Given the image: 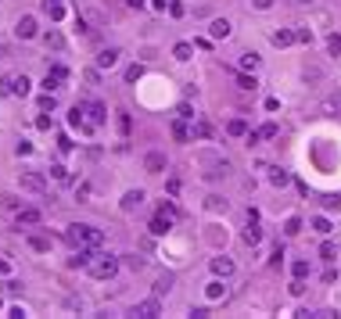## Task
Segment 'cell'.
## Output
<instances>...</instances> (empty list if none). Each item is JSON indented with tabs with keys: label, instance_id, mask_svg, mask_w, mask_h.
Here are the masks:
<instances>
[{
	"label": "cell",
	"instance_id": "cb8c5ba5",
	"mask_svg": "<svg viewBox=\"0 0 341 319\" xmlns=\"http://www.w3.org/2000/svg\"><path fill=\"white\" fill-rule=\"evenodd\" d=\"M7 94H15V76H4V79H0V97H7Z\"/></svg>",
	"mask_w": 341,
	"mask_h": 319
},
{
	"label": "cell",
	"instance_id": "ffe728a7",
	"mask_svg": "<svg viewBox=\"0 0 341 319\" xmlns=\"http://www.w3.org/2000/svg\"><path fill=\"white\" fill-rule=\"evenodd\" d=\"M291 272H294V280H306V276H309V262H306V258H298V262L291 266Z\"/></svg>",
	"mask_w": 341,
	"mask_h": 319
},
{
	"label": "cell",
	"instance_id": "e575fe53",
	"mask_svg": "<svg viewBox=\"0 0 341 319\" xmlns=\"http://www.w3.org/2000/svg\"><path fill=\"white\" fill-rule=\"evenodd\" d=\"M158 212L162 215H169V219H176L180 212H176V205H172V201H162V208H158Z\"/></svg>",
	"mask_w": 341,
	"mask_h": 319
},
{
	"label": "cell",
	"instance_id": "2e32d148",
	"mask_svg": "<svg viewBox=\"0 0 341 319\" xmlns=\"http://www.w3.org/2000/svg\"><path fill=\"white\" fill-rule=\"evenodd\" d=\"M172 290V272H162L158 284H154V294H169Z\"/></svg>",
	"mask_w": 341,
	"mask_h": 319
},
{
	"label": "cell",
	"instance_id": "60d3db41",
	"mask_svg": "<svg viewBox=\"0 0 341 319\" xmlns=\"http://www.w3.org/2000/svg\"><path fill=\"white\" fill-rule=\"evenodd\" d=\"M270 4H273V0H255V7H262V11H266Z\"/></svg>",
	"mask_w": 341,
	"mask_h": 319
},
{
	"label": "cell",
	"instance_id": "d6a6232c",
	"mask_svg": "<svg viewBox=\"0 0 341 319\" xmlns=\"http://www.w3.org/2000/svg\"><path fill=\"white\" fill-rule=\"evenodd\" d=\"M223 294H226V287L219 284V280H216V284H208V298H223Z\"/></svg>",
	"mask_w": 341,
	"mask_h": 319
},
{
	"label": "cell",
	"instance_id": "5bb4252c",
	"mask_svg": "<svg viewBox=\"0 0 341 319\" xmlns=\"http://www.w3.org/2000/svg\"><path fill=\"white\" fill-rule=\"evenodd\" d=\"M40 223V212H36V208H22V212H18V226H36Z\"/></svg>",
	"mask_w": 341,
	"mask_h": 319
},
{
	"label": "cell",
	"instance_id": "83f0119b",
	"mask_svg": "<svg viewBox=\"0 0 341 319\" xmlns=\"http://www.w3.org/2000/svg\"><path fill=\"white\" fill-rule=\"evenodd\" d=\"M312 230H316V233H330V223L324 215H316V219H312Z\"/></svg>",
	"mask_w": 341,
	"mask_h": 319
},
{
	"label": "cell",
	"instance_id": "277c9868",
	"mask_svg": "<svg viewBox=\"0 0 341 319\" xmlns=\"http://www.w3.org/2000/svg\"><path fill=\"white\" fill-rule=\"evenodd\" d=\"M158 312H162L158 298H147V302H136V305H133V316H140V319H154Z\"/></svg>",
	"mask_w": 341,
	"mask_h": 319
},
{
	"label": "cell",
	"instance_id": "d590c367",
	"mask_svg": "<svg viewBox=\"0 0 341 319\" xmlns=\"http://www.w3.org/2000/svg\"><path fill=\"white\" fill-rule=\"evenodd\" d=\"M320 255H324V258L330 262V258H334V255H338V248H334V244H330V240H327V244H324V248H320Z\"/></svg>",
	"mask_w": 341,
	"mask_h": 319
},
{
	"label": "cell",
	"instance_id": "d4e9b609",
	"mask_svg": "<svg viewBox=\"0 0 341 319\" xmlns=\"http://www.w3.org/2000/svg\"><path fill=\"white\" fill-rule=\"evenodd\" d=\"M226 129L234 133V136H244V133H248V126H244V118H234V122H230Z\"/></svg>",
	"mask_w": 341,
	"mask_h": 319
},
{
	"label": "cell",
	"instance_id": "7a4b0ae2",
	"mask_svg": "<svg viewBox=\"0 0 341 319\" xmlns=\"http://www.w3.org/2000/svg\"><path fill=\"white\" fill-rule=\"evenodd\" d=\"M86 272H90L94 280H112L115 272H119V258L94 251V255H90V262H86Z\"/></svg>",
	"mask_w": 341,
	"mask_h": 319
},
{
	"label": "cell",
	"instance_id": "f35d334b",
	"mask_svg": "<svg viewBox=\"0 0 341 319\" xmlns=\"http://www.w3.org/2000/svg\"><path fill=\"white\" fill-rule=\"evenodd\" d=\"M126 266H133V269H140V266H144V258H136V255H126Z\"/></svg>",
	"mask_w": 341,
	"mask_h": 319
},
{
	"label": "cell",
	"instance_id": "836d02e7",
	"mask_svg": "<svg viewBox=\"0 0 341 319\" xmlns=\"http://www.w3.org/2000/svg\"><path fill=\"white\" fill-rule=\"evenodd\" d=\"M54 104H58V101H54V94H51V90H47V94H43V97H40V108H43V112H51V108H54Z\"/></svg>",
	"mask_w": 341,
	"mask_h": 319
},
{
	"label": "cell",
	"instance_id": "3957f363",
	"mask_svg": "<svg viewBox=\"0 0 341 319\" xmlns=\"http://www.w3.org/2000/svg\"><path fill=\"white\" fill-rule=\"evenodd\" d=\"M83 115H86V122H83V126H86V129H97V126L108 118V108L101 104V101H90V104H83Z\"/></svg>",
	"mask_w": 341,
	"mask_h": 319
},
{
	"label": "cell",
	"instance_id": "7402d4cb",
	"mask_svg": "<svg viewBox=\"0 0 341 319\" xmlns=\"http://www.w3.org/2000/svg\"><path fill=\"white\" fill-rule=\"evenodd\" d=\"M270 183L273 187H284V183H288V172H284V169H270Z\"/></svg>",
	"mask_w": 341,
	"mask_h": 319
},
{
	"label": "cell",
	"instance_id": "4fadbf2b",
	"mask_svg": "<svg viewBox=\"0 0 341 319\" xmlns=\"http://www.w3.org/2000/svg\"><path fill=\"white\" fill-rule=\"evenodd\" d=\"M140 201H144V190H130V194L122 197V208H126V212H133V208H140Z\"/></svg>",
	"mask_w": 341,
	"mask_h": 319
},
{
	"label": "cell",
	"instance_id": "9c48e42d",
	"mask_svg": "<svg viewBox=\"0 0 341 319\" xmlns=\"http://www.w3.org/2000/svg\"><path fill=\"white\" fill-rule=\"evenodd\" d=\"M208 32H212V40H226L230 36V22L226 18H216V22L208 25Z\"/></svg>",
	"mask_w": 341,
	"mask_h": 319
},
{
	"label": "cell",
	"instance_id": "7c38bea8",
	"mask_svg": "<svg viewBox=\"0 0 341 319\" xmlns=\"http://www.w3.org/2000/svg\"><path fill=\"white\" fill-rule=\"evenodd\" d=\"M115 61H119V50H115V47H108V50L97 54V65H101V68H112Z\"/></svg>",
	"mask_w": 341,
	"mask_h": 319
},
{
	"label": "cell",
	"instance_id": "52a82bcc",
	"mask_svg": "<svg viewBox=\"0 0 341 319\" xmlns=\"http://www.w3.org/2000/svg\"><path fill=\"white\" fill-rule=\"evenodd\" d=\"M169 226H172V219H169V215H162V212H158V215H154V219H151V226H147V230H151L154 237H165V233H169Z\"/></svg>",
	"mask_w": 341,
	"mask_h": 319
},
{
	"label": "cell",
	"instance_id": "4316f807",
	"mask_svg": "<svg viewBox=\"0 0 341 319\" xmlns=\"http://www.w3.org/2000/svg\"><path fill=\"white\" fill-rule=\"evenodd\" d=\"M172 136H176V140H190V129L183 122H172Z\"/></svg>",
	"mask_w": 341,
	"mask_h": 319
},
{
	"label": "cell",
	"instance_id": "1f68e13d",
	"mask_svg": "<svg viewBox=\"0 0 341 319\" xmlns=\"http://www.w3.org/2000/svg\"><path fill=\"white\" fill-rule=\"evenodd\" d=\"M29 244L36 251H51V240H43V237H29Z\"/></svg>",
	"mask_w": 341,
	"mask_h": 319
},
{
	"label": "cell",
	"instance_id": "ac0fdd59",
	"mask_svg": "<svg viewBox=\"0 0 341 319\" xmlns=\"http://www.w3.org/2000/svg\"><path fill=\"white\" fill-rule=\"evenodd\" d=\"M43 11H47L51 18H61V15H65V7H61L58 0H43Z\"/></svg>",
	"mask_w": 341,
	"mask_h": 319
},
{
	"label": "cell",
	"instance_id": "44dd1931",
	"mask_svg": "<svg viewBox=\"0 0 341 319\" xmlns=\"http://www.w3.org/2000/svg\"><path fill=\"white\" fill-rule=\"evenodd\" d=\"M29 86H33V83H29L25 76H15V94H18V97H25V94H29Z\"/></svg>",
	"mask_w": 341,
	"mask_h": 319
},
{
	"label": "cell",
	"instance_id": "6da1fadb",
	"mask_svg": "<svg viewBox=\"0 0 341 319\" xmlns=\"http://www.w3.org/2000/svg\"><path fill=\"white\" fill-rule=\"evenodd\" d=\"M65 240L72 244V248H90V251H97L101 244H104V233H101L97 226L76 223V226H68V230H65Z\"/></svg>",
	"mask_w": 341,
	"mask_h": 319
},
{
	"label": "cell",
	"instance_id": "603a6c76",
	"mask_svg": "<svg viewBox=\"0 0 341 319\" xmlns=\"http://www.w3.org/2000/svg\"><path fill=\"white\" fill-rule=\"evenodd\" d=\"M298 230H302V219H298V215H291L288 223H284V233H288V237H294Z\"/></svg>",
	"mask_w": 341,
	"mask_h": 319
},
{
	"label": "cell",
	"instance_id": "74e56055",
	"mask_svg": "<svg viewBox=\"0 0 341 319\" xmlns=\"http://www.w3.org/2000/svg\"><path fill=\"white\" fill-rule=\"evenodd\" d=\"M324 208H327V212H334V208H341V201H338V197H324Z\"/></svg>",
	"mask_w": 341,
	"mask_h": 319
},
{
	"label": "cell",
	"instance_id": "b9f144b4",
	"mask_svg": "<svg viewBox=\"0 0 341 319\" xmlns=\"http://www.w3.org/2000/svg\"><path fill=\"white\" fill-rule=\"evenodd\" d=\"M130 7H144V0H130Z\"/></svg>",
	"mask_w": 341,
	"mask_h": 319
},
{
	"label": "cell",
	"instance_id": "f1b7e54d",
	"mask_svg": "<svg viewBox=\"0 0 341 319\" xmlns=\"http://www.w3.org/2000/svg\"><path fill=\"white\" fill-rule=\"evenodd\" d=\"M140 76H144V68H140V65H130V68H126V83H136Z\"/></svg>",
	"mask_w": 341,
	"mask_h": 319
},
{
	"label": "cell",
	"instance_id": "ba28073f",
	"mask_svg": "<svg viewBox=\"0 0 341 319\" xmlns=\"http://www.w3.org/2000/svg\"><path fill=\"white\" fill-rule=\"evenodd\" d=\"M15 32L22 36V40H33V36H36V22H33L29 15H25V18H18V29H15Z\"/></svg>",
	"mask_w": 341,
	"mask_h": 319
},
{
	"label": "cell",
	"instance_id": "484cf974",
	"mask_svg": "<svg viewBox=\"0 0 341 319\" xmlns=\"http://www.w3.org/2000/svg\"><path fill=\"white\" fill-rule=\"evenodd\" d=\"M51 176L58 179V183H68V169L65 165H51Z\"/></svg>",
	"mask_w": 341,
	"mask_h": 319
},
{
	"label": "cell",
	"instance_id": "30bf717a",
	"mask_svg": "<svg viewBox=\"0 0 341 319\" xmlns=\"http://www.w3.org/2000/svg\"><path fill=\"white\" fill-rule=\"evenodd\" d=\"M212 272H216V276H234V262L230 258H212Z\"/></svg>",
	"mask_w": 341,
	"mask_h": 319
},
{
	"label": "cell",
	"instance_id": "8d00e7d4",
	"mask_svg": "<svg viewBox=\"0 0 341 319\" xmlns=\"http://www.w3.org/2000/svg\"><path fill=\"white\" fill-rule=\"evenodd\" d=\"M194 136H212V126L208 122H198L194 126Z\"/></svg>",
	"mask_w": 341,
	"mask_h": 319
},
{
	"label": "cell",
	"instance_id": "8fae6325",
	"mask_svg": "<svg viewBox=\"0 0 341 319\" xmlns=\"http://www.w3.org/2000/svg\"><path fill=\"white\" fill-rule=\"evenodd\" d=\"M294 40H298V32H291V29H276L273 32V43H276V47H288V43H294Z\"/></svg>",
	"mask_w": 341,
	"mask_h": 319
},
{
	"label": "cell",
	"instance_id": "9a60e30c",
	"mask_svg": "<svg viewBox=\"0 0 341 319\" xmlns=\"http://www.w3.org/2000/svg\"><path fill=\"white\" fill-rule=\"evenodd\" d=\"M259 240H262L259 223H248V230H244V244H259Z\"/></svg>",
	"mask_w": 341,
	"mask_h": 319
},
{
	"label": "cell",
	"instance_id": "4dcf8cb0",
	"mask_svg": "<svg viewBox=\"0 0 341 319\" xmlns=\"http://www.w3.org/2000/svg\"><path fill=\"white\" fill-rule=\"evenodd\" d=\"M43 43H47V47H65V40H61L58 32H47V36H43Z\"/></svg>",
	"mask_w": 341,
	"mask_h": 319
},
{
	"label": "cell",
	"instance_id": "f546056e",
	"mask_svg": "<svg viewBox=\"0 0 341 319\" xmlns=\"http://www.w3.org/2000/svg\"><path fill=\"white\" fill-rule=\"evenodd\" d=\"M237 86H241V90H255V72H252V76H237Z\"/></svg>",
	"mask_w": 341,
	"mask_h": 319
},
{
	"label": "cell",
	"instance_id": "e0dca14e",
	"mask_svg": "<svg viewBox=\"0 0 341 319\" xmlns=\"http://www.w3.org/2000/svg\"><path fill=\"white\" fill-rule=\"evenodd\" d=\"M190 54H194L190 43H176V47H172V58H176V61H190Z\"/></svg>",
	"mask_w": 341,
	"mask_h": 319
},
{
	"label": "cell",
	"instance_id": "d6986e66",
	"mask_svg": "<svg viewBox=\"0 0 341 319\" xmlns=\"http://www.w3.org/2000/svg\"><path fill=\"white\" fill-rule=\"evenodd\" d=\"M241 68L244 72H255V68H259V54H241Z\"/></svg>",
	"mask_w": 341,
	"mask_h": 319
},
{
	"label": "cell",
	"instance_id": "5b68a950",
	"mask_svg": "<svg viewBox=\"0 0 341 319\" xmlns=\"http://www.w3.org/2000/svg\"><path fill=\"white\" fill-rule=\"evenodd\" d=\"M22 190L43 194V190H47V179H43V176H36V172H22Z\"/></svg>",
	"mask_w": 341,
	"mask_h": 319
},
{
	"label": "cell",
	"instance_id": "ab89813d",
	"mask_svg": "<svg viewBox=\"0 0 341 319\" xmlns=\"http://www.w3.org/2000/svg\"><path fill=\"white\" fill-rule=\"evenodd\" d=\"M276 133H280V129H276L273 122H266V126H262V136H276Z\"/></svg>",
	"mask_w": 341,
	"mask_h": 319
},
{
	"label": "cell",
	"instance_id": "8992f818",
	"mask_svg": "<svg viewBox=\"0 0 341 319\" xmlns=\"http://www.w3.org/2000/svg\"><path fill=\"white\" fill-rule=\"evenodd\" d=\"M144 169L151 172V176H158V172H165V154H162V151H151V154H144Z\"/></svg>",
	"mask_w": 341,
	"mask_h": 319
}]
</instances>
